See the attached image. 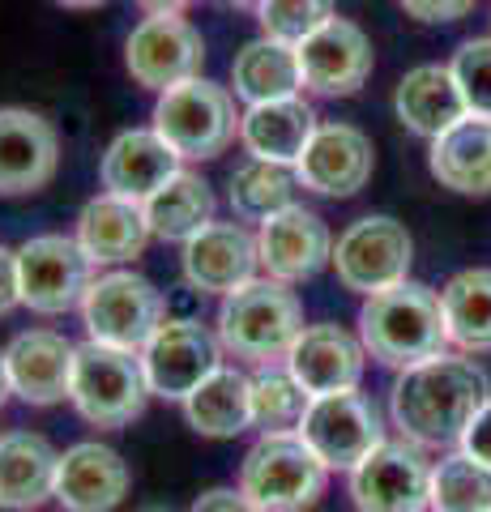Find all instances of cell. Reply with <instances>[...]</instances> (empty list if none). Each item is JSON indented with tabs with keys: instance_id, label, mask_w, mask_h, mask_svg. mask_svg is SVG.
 <instances>
[{
	"instance_id": "15",
	"label": "cell",
	"mask_w": 491,
	"mask_h": 512,
	"mask_svg": "<svg viewBox=\"0 0 491 512\" xmlns=\"http://www.w3.org/2000/svg\"><path fill=\"white\" fill-rule=\"evenodd\" d=\"M304 90L321 99H351L372 77V39L351 18H329L295 47Z\"/></svg>"
},
{
	"instance_id": "5",
	"label": "cell",
	"mask_w": 491,
	"mask_h": 512,
	"mask_svg": "<svg viewBox=\"0 0 491 512\" xmlns=\"http://www.w3.org/2000/svg\"><path fill=\"white\" fill-rule=\"evenodd\" d=\"M240 487L261 512H308L329 487V466L299 431L257 436L240 461Z\"/></svg>"
},
{
	"instance_id": "42",
	"label": "cell",
	"mask_w": 491,
	"mask_h": 512,
	"mask_svg": "<svg viewBox=\"0 0 491 512\" xmlns=\"http://www.w3.org/2000/svg\"><path fill=\"white\" fill-rule=\"evenodd\" d=\"M13 397V384H9V367H5V350H0V410Z\"/></svg>"
},
{
	"instance_id": "28",
	"label": "cell",
	"mask_w": 491,
	"mask_h": 512,
	"mask_svg": "<svg viewBox=\"0 0 491 512\" xmlns=\"http://www.w3.org/2000/svg\"><path fill=\"white\" fill-rule=\"evenodd\" d=\"M188 427L205 440H235L252 427V376L240 367H214L193 393L180 402Z\"/></svg>"
},
{
	"instance_id": "4",
	"label": "cell",
	"mask_w": 491,
	"mask_h": 512,
	"mask_svg": "<svg viewBox=\"0 0 491 512\" xmlns=\"http://www.w3.org/2000/svg\"><path fill=\"white\" fill-rule=\"evenodd\" d=\"M244 111L235 107L231 86H218L210 77H193L163 90L154 99L150 128L176 150L184 163H210L240 141Z\"/></svg>"
},
{
	"instance_id": "31",
	"label": "cell",
	"mask_w": 491,
	"mask_h": 512,
	"mask_svg": "<svg viewBox=\"0 0 491 512\" xmlns=\"http://www.w3.org/2000/svg\"><path fill=\"white\" fill-rule=\"evenodd\" d=\"M449 346L462 355H491V265L462 269L440 291Z\"/></svg>"
},
{
	"instance_id": "38",
	"label": "cell",
	"mask_w": 491,
	"mask_h": 512,
	"mask_svg": "<svg viewBox=\"0 0 491 512\" xmlns=\"http://www.w3.org/2000/svg\"><path fill=\"white\" fill-rule=\"evenodd\" d=\"M188 512H261V508L252 504L240 487H210V491L197 495Z\"/></svg>"
},
{
	"instance_id": "6",
	"label": "cell",
	"mask_w": 491,
	"mask_h": 512,
	"mask_svg": "<svg viewBox=\"0 0 491 512\" xmlns=\"http://www.w3.org/2000/svg\"><path fill=\"white\" fill-rule=\"evenodd\" d=\"M150 384L141 355L133 350H116L103 342H82L73 359V384H69V402L82 414L90 427L99 431H120L133 419L146 414L150 402Z\"/></svg>"
},
{
	"instance_id": "33",
	"label": "cell",
	"mask_w": 491,
	"mask_h": 512,
	"mask_svg": "<svg viewBox=\"0 0 491 512\" xmlns=\"http://www.w3.org/2000/svg\"><path fill=\"white\" fill-rule=\"evenodd\" d=\"M308 406H312V397L304 393V384L287 372V363L257 367V372H252V427H257L261 436L299 431Z\"/></svg>"
},
{
	"instance_id": "17",
	"label": "cell",
	"mask_w": 491,
	"mask_h": 512,
	"mask_svg": "<svg viewBox=\"0 0 491 512\" xmlns=\"http://www.w3.org/2000/svg\"><path fill=\"white\" fill-rule=\"evenodd\" d=\"M372 167H376L372 137L346 120H325L316 124L312 141L299 154L295 175H299V188L342 201V197H355L372 180Z\"/></svg>"
},
{
	"instance_id": "7",
	"label": "cell",
	"mask_w": 491,
	"mask_h": 512,
	"mask_svg": "<svg viewBox=\"0 0 491 512\" xmlns=\"http://www.w3.org/2000/svg\"><path fill=\"white\" fill-rule=\"evenodd\" d=\"M82 325L90 342L133 350L141 355V346L154 338V329L167 320V295L158 286L137 274V269H103L90 282V291L82 299Z\"/></svg>"
},
{
	"instance_id": "32",
	"label": "cell",
	"mask_w": 491,
	"mask_h": 512,
	"mask_svg": "<svg viewBox=\"0 0 491 512\" xmlns=\"http://www.w3.org/2000/svg\"><path fill=\"white\" fill-rule=\"evenodd\" d=\"M295 188H299L295 167L244 158L227 180V201H231V214L240 222H257L261 227L265 218H274L278 210L295 205Z\"/></svg>"
},
{
	"instance_id": "16",
	"label": "cell",
	"mask_w": 491,
	"mask_h": 512,
	"mask_svg": "<svg viewBox=\"0 0 491 512\" xmlns=\"http://www.w3.org/2000/svg\"><path fill=\"white\" fill-rule=\"evenodd\" d=\"M257 248H261L265 278H278L287 286L308 282L325 265H334V231H329V222L321 214L299 201L261 222Z\"/></svg>"
},
{
	"instance_id": "40",
	"label": "cell",
	"mask_w": 491,
	"mask_h": 512,
	"mask_svg": "<svg viewBox=\"0 0 491 512\" xmlns=\"http://www.w3.org/2000/svg\"><path fill=\"white\" fill-rule=\"evenodd\" d=\"M13 308H22V295H18V248L0 244V316H9Z\"/></svg>"
},
{
	"instance_id": "11",
	"label": "cell",
	"mask_w": 491,
	"mask_h": 512,
	"mask_svg": "<svg viewBox=\"0 0 491 512\" xmlns=\"http://www.w3.org/2000/svg\"><path fill=\"white\" fill-rule=\"evenodd\" d=\"M223 342L214 329H205L197 316H167L154 329V338L141 346V367H146V384L163 402H184L197 384L223 367Z\"/></svg>"
},
{
	"instance_id": "14",
	"label": "cell",
	"mask_w": 491,
	"mask_h": 512,
	"mask_svg": "<svg viewBox=\"0 0 491 512\" xmlns=\"http://www.w3.org/2000/svg\"><path fill=\"white\" fill-rule=\"evenodd\" d=\"M180 269H184V286L205 299H227L231 291H240L257 278L261 269V248H257V231L248 222L231 218V222H210L205 231H197L180 252Z\"/></svg>"
},
{
	"instance_id": "27",
	"label": "cell",
	"mask_w": 491,
	"mask_h": 512,
	"mask_svg": "<svg viewBox=\"0 0 491 512\" xmlns=\"http://www.w3.org/2000/svg\"><path fill=\"white\" fill-rule=\"evenodd\" d=\"M427 167L440 188L462 197H491V116H466L440 133L427 150Z\"/></svg>"
},
{
	"instance_id": "29",
	"label": "cell",
	"mask_w": 491,
	"mask_h": 512,
	"mask_svg": "<svg viewBox=\"0 0 491 512\" xmlns=\"http://www.w3.org/2000/svg\"><path fill=\"white\" fill-rule=\"evenodd\" d=\"M231 94L248 107L304 94V73H299L295 47L278 43V39H265V35L244 43L231 60Z\"/></svg>"
},
{
	"instance_id": "3",
	"label": "cell",
	"mask_w": 491,
	"mask_h": 512,
	"mask_svg": "<svg viewBox=\"0 0 491 512\" xmlns=\"http://www.w3.org/2000/svg\"><path fill=\"white\" fill-rule=\"evenodd\" d=\"M214 333L231 359L248 367H278L304 333V303L287 282L261 274L218 303Z\"/></svg>"
},
{
	"instance_id": "19",
	"label": "cell",
	"mask_w": 491,
	"mask_h": 512,
	"mask_svg": "<svg viewBox=\"0 0 491 512\" xmlns=\"http://www.w3.org/2000/svg\"><path fill=\"white\" fill-rule=\"evenodd\" d=\"M368 367V350H363L359 333L342 325H304L287 355V372L304 384L308 397L329 393H355Z\"/></svg>"
},
{
	"instance_id": "8",
	"label": "cell",
	"mask_w": 491,
	"mask_h": 512,
	"mask_svg": "<svg viewBox=\"0 0 491 512\" xmlns=\"http://www.w3.org/2000/svg\"><path fill=\"white\" fill-rule=\"evenodd\" d=\"M99 278L94 261L73 235H30L18 244V295L22 308L39 316H65L82 308L90 282Z\"/></svg>"
},
{
	"instance_id": "13",
	"label": "cell",
	"mask_w": 491,
	"mask_h": 512,
	"mask_svg": "<svg viewBox=\"0 0 491 512\" xmlns=\"http://www.w3.org/2000/svg\"><path fill=\"white\" fill-rule=\"evenodd\" d=\"M299 436L308 440V448L329 470H346V474H351L376 444L389 440L385 423H380V410L359 389L312 397L304 423H299Z\"/></svg>"
},
{
	"instance_id": "39",
	"label": "cell",
	"mask_w": 491,
	"mask_h": 512,
	"mask_svg": "<svg viewBox=\"0 0 491 512\" xmlns=\"http://www.w3.org/2000/svg\"><path fill=\"white\" fill-rule=\"evenodd\" d=\"M462 453H470L474 461H483V466H491V397H487V406L474 414L470 427H466V436H462Z\"/></svg>"
},
{
	"instance_id": "35",
	"label": "cell",
	"mask_w": 491,
	"mask_h": 512,
	"mask_svg": "<svg viewBox=\"0 0 491 512\" xmlns=\"http://www.w3.org/2000/svg\"><path fill=\"white\" fill-rule=\"evenodd\" d=\"M329 18H338L334 0H261V9H257L261 35L278 39V43H291V47H299Z\"/></svg>"
},
{
	"instance_id": "44",
	"label": "cell",
	"mask_w": 491,
	"mask_h": 512,
	"mask_svg": "<svg viewBox=\"0 0 491 512\" xmlns=\"http://www.w3.org/2000/svg\"><path fill=\"white\" fill-rule=\"evenodd\" d=\"M214 5H235V9H248V13H257V9H261V0H214Z\"/></svg>"
},
{
	"instance_id": "22",
	"label": "cell",
	"mask_w": 491,
	"mask_h": 512,
	"mask_svg": "<svg viewBox=\"0 0 491 512\" xmlns=\"http://www.w3.org/2000/svg\"><path fill=\"white\" fill-rule=\"evenodd\" d=\"M180 167H184V158L154 128H124V133L112 137V146L103 150L99 184L103 192H116L124 201L146 205Z\"/></svg>"
},
{
	"instance_id": "10",
	"label": "cell",
	"mask_w": 491,
	"mask_h": 512,
	"mask_svg": "<svg viewBox=\"0 0 491 512\" xmlns=\"http://www.w3.org/2000/svg\"><path fill=\"white\" fill-rule=\"evenodd\" d=\"M205 39L184 13H146L124 39V69L141 90L163 94L201 77Z\"/></svg>"
},
{
	"instance_id": "9",
	"label": "cell",
	"mask_w": 491,
	"mask_h": 512,
	"mask_svg": "<svg viewBox=\"0 0 491 512\" xmlns=\"http://www.w3.org/2000/svg\"><path fill=\"white\" fill-rule=\"evenodd\" d=\"M410 261H415V239H410V231L389 214L359 218L334 239L338 282L363 299L406 282Z\"/></svg>"
},
{
	"instance_id": "23",
	"label": "cell",
	"mask_w": 491,
	"mask_h": 512,
	"mask_svg": "<svg viewBox=\"0 0 491 512\" xmlns=\"http://www.w3.org/2000/svg\"><path fill=\"white\" fill-rule=\"evenodd\" d=\"M73 239L94 261V269H124L146 252L154 235H150L146 210H141L137 201H124L116 192H99V197H90L82 205V214H77Z\"/></svg>"
},
{
	"instance_id": "41",
	"label": "cell",
	"mask_w": 491,
	"mask_h": 512,
	"mask_svg": "<svg viewBox=\"0 0 491 512\" xmlns=\"http://www.w3.org/2000/svg\"><path fill=\"white\" fill-rule=\"evenodd\" d=\"M146 13H184L188 5H197V0H133Z\"/></svg>"
},
{
	"instance_id": "2",
	"label": "cell",
	"mask_w": 491,
	"mask_h": 512,
	"mask_svg": "<svg viewBox=\"0 0 491 512\" xmlns=\"http://www.w3.org/2000/svg\"><path fill=\"white\" fill-rule=\"evenodd\" d=\"M355 325L368 359H376L380 367H393V372H406L415 363L445 355L449 346L440 295L432 286L410 282V278L363 299Z\"/></svg>"
},
{
	"instance_id": "36",
	"label": "cell",
	"mask_w": 491,
	"mask_h": 512,
	"mask_svg": "<svg viewBox=\"0 0 491 512\" xmlns=\"http://www.w3.org/2000/svg\"><path fill=\"white\" fill-rule=\"evenodd\" d=\"M449 69L462 86L470 116H491V39H466L453 52Z\"/></svg>"
},
{
	"instance_id": "21",
	"label": "cell",
	"mask_w": 491,
	"mask_h": 512,
	"mask_svg": "<svg viewBox=\"0 0 491 512\" xmlns=\"http://www.w3.org/2000/svg\"><path fill=\"white\" fill-rule=\"evenodd\" d=\"M73 359L77 346L56 329H26L5 346V367L13 397L26 406H60L69 402V384H73Z\"/></svg>"
},
{
	"instance_id": "12",
	"label": "cell",
	"mask_w": 491,
	"mask_h": 512,
	"mask_svg": "<svg viewBox=\"0 0 491 512\" xmlns=\"http://www.w3.org/2000/svg\"><path fill=\"white\" fill-rule=\"evenodd\" d=\"M351 504L359 512H427L432 504V461L419 444L385 440L351 470Z\"/></svg>"
},
{
	"instance_id": "45",
	"label": "cell",
	"mask_w": 491,
	"mask_h": 512,
	"mask_svg": "<svg viewBox=\"0 0 491 512\" xmlns=\"http://www.w3.org/2000/svg\"><path fill=\"white\" fill-rule=\"evenodd\" d=\"M137 512H176V508H167V504H146V508H137Z\"/></svg>"
},
{
	"instance_id": "20",
	"label": "cell",
	"mask_w": 491,
	"mask_h": 512,
	"mask_svg": "<svg viewBox=\"0 0 491 512\" xmlns=\"http://www.w3.org/2000/svg\"><path fill=\"white\" fill-rule=\"evenodd\" d=\"M129 461L103 440H77L60 453L56 504L65 512H112L129 495Z\"/></svg>"
},
{
	"instance_id": "18",
	"label": "cell",
	"mask_w": 491,
	"mask_h": 512,
	"mask_svg": "<svg viewBox=\"0 0 491 512\" xmlns=\"http://www.w3.org/2000/svg\"><path fill=\"white\" fill-rule=\"evenodd\" d=\"M60 171L56 124L30 107H0V197L43 192Z\"/></svg>"
},
{
	"instance_id": "24",
	"label": "cell",
	"mask_w": 491,
	"mask_h": 512,
	"mask_svg": "<svg viewBox=\"0 0 491 512\" xmlns=\"http://www.w3.org/2000/svg\"><path fill=\"white\" fill-rule=\"evenodd\" d=\"M60 448L39 431H5L0 436V508L35 512L56 500Z\"/></svg>"
},
{
	"instance_id": "1",
	"label": "cell",
	"mask_w": 491,
	"mask_h": 512,
	"mask_svg": "<svg viewBox=\"0 0 491 512\" xmlns=\"http://www.w3.org/2000/svg\"><path fill=\"white\" fill-rule=\"evenodd\" d=\"M491 380L470 355H436L398 372L389 389V414L402 440L419 448L462 444L470 419L487 406Z\"/></svg>"
},
{
	"instance_id": "43",
	"label": "cell",
	"mask_w": 491,
	"mask_h": 512,
	"mask_svg": "<svg viewBox=\"0 0 491 512\" xmlns=\"http://www.w3.org/2000/svg\"><path fill=\"white\" fill-rule=\"evenodd\" d=\"M60 9H77V13H90V9H103L107 0H56Z\"/></svg>"
},
{
	"instance_id": "34",
	"label": "cell",
	"mask_w": 491,
	"mask_h": 512,
	"mask_svg": "<svg viewBox=\"0 0 491 512\" xmlns=\"http://www.w3.org/2000/svg\"><path fill=\"white\" fill-rule=\"evenodd\" d=\"M427 512H491V466L470 453H449L432 466V504Z\"/></svg>"
},
{
	"instance_id": "25",
	"label": "cell",
	"mask_w": 491,
	"mask_h": 512,
	"mask_svg": "<svg viewBox=\"0 0 491 512\" xmlns=\"http://www.w3.org/2000/svg\"><path fill=\"white\" fill-rule=\"evenodd\" d=\"M316 124L321 120H316V111L304 94L274 99V103H252L244 107V120H240V146L248 158H261V163L295 167L316 133Z\"/></svg>"
},
{
	"instance_id": "26",
	"label": "cell",
	"mask_w": 491,
	"mask_h": 512,
	"mask_svg": "<svg viewBox=\"0 0 491 512\" xmlns=\"http://www.w3.org/2000/svg\"><path fill=\"white\" fill-rule=\"evenodd\" d=\"M393 111H398L402 128H410L423 141H436L457 120L470 116L462 86H457L449 64H419V69H410L398 82V90H393Z\"/></svg>"
},
{
	"instance_id": "37",
	"label": "cell",
	"mask_w": 491,
	"mask_h": 512,
	"mask_svg": "<svg viewBox=\"0 0 491 512\" xmlns=\"http://www.w3.org/2000/svg\"><path fill=\"white\" fill-rule=\"evenodd\" d=\"M406 9V18L427 22V26H445V22H462L479 0H398Z\"/></svg>"
},
{
	"instance_id": "30",
	"label": "cell",
	"mask_w": 491,
	"mask_h": 512,
	"mask_svg": "<svg viewBox=\"0 0 491 512\" xmlns=\"http://www.w3.org/2000/svg\"><path fill=\"white\" fill-rule=\"evenodd\" d=\"M141 210H146V222H150L154 239L184 248L197 231H205L214 222V192L197 171L180 167L146 205H141Z\"/></svg>"
}]
</instances>
